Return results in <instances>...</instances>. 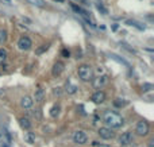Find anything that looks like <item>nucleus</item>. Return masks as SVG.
<instances>
[{
  "instance_id": "1",
  "label": "nucleus",
  "mask_w": 154,
  "mask_h": 147,
  "mask_svg": "<svg viewBox=\"0 0 154 147\" xmlns=\"http://www.w3.org/2000/svg\"><path fill=\"white\" fill-rule=\"evenodd\" d=\"M103 120L107 124L108 128H120L125 123V119L116 112H111V111H107L103 115Z\"/></svg>"
},
{
  "instance_id": "2",
  "label": "nucleus",
  "mask_w": 154,
  "mask_h": 147,
  "mask_svg": "<svg viewBox=\"0 0 154 147\" xmlns=\"http://www.w3.org/2000/svg\"><path fill=\"white\" fill-rule=\"evenodd\" d=\"M77 74L82 81H91L93 78V70L92 66L88 64H82L77 68Z\"/></svg>"
},
{
  "instance_id": "3",
  "label": "nucleus",
  "mask_w": 154,
  "mask_h": 147,
  "mask_svg": "<svg viewBox=\"0 0 154 147\" xmlns=\"http://www.w3.org/2000/svg\"><path fill=\"white\" fill-rule=\"evenodd\" d=\"M18 47H19V50H22V51L30 50V49L32 47V40L30 39L27 35H22L18 40Z\"/></svg>"
},
{
  "instance_id": "4",
  "label": "nucleus",
  "mask_w": 154,
  "mask_h": 147,
  "mask_svg": "<svg viewBox=\"0 0 154 147\" xmlns=\"http://www.w3.org/2000/svg\"><path fill=\"white\" fill-rule=\"evenodd\" d=\"M149 131H150V126L147 122H145V120L138 122V124H137V127H135V132L139 136H146V135L149 134Z\"/></svg>"
},
{
  "instance_id": "5",
  "label": "nucleus",
  "mask_w": 154,
  "mask_h": 147,
  "mask_svg": "<svg viewBox=\"0 0 154 147\" xmlns=\"http://www.w3.org/2000/svg\"><path fill=\"white\" fill-rule=\"evenodd\" d=\"M107 84H108V76L107 74H101L99 76V77L93 78V88L95 89H99L100 91L103 86H106Z\"/></svg>"
},
{
  "instance_id": "6",
  "label": "nucleus",
  "mask_w": 154,
  "mask_h": 147,
  "mask_svg": "<svg viewBox=\"0 0 154 147\" xmlns=\"http://www.w3.org/2000/svg\"><path fill=\"white\" fill-rule=\"evenodd\" d=\"M87 140H88V136L84 131L79 130V131H76L73 134V142L77 143V145H84V143H87Z\"/></svg>"
},
{
  "instance_id": "7",
  "label": "nucleus",
  "mask_w": 154,
  "mask_h": 147,
  "mask_svg": "<svg viewBox=\"0 0 154 147\" xmlns=\"http://www.w3.org/2000/svg\"><path fill=\"white\" fill-rule=\"evenodd\" d=\"M133 134H131L130 131H127V132H125V134H122L119 136V145L120 146H128V145H131L133 143Z\"/></svg>"
},
{
  "instance_id": "8",
  "label": "nucleus",
  "mask_w": 154,
  "mask_h": 147,
  "mask_svg": "<svg viewBox=\"0 0 154 147\" xmlns=\"http://www.w3.org/2000/svg\"><path fill=\"white\" fill-rule=\"evenodd\" d=\"M99 135H100V138H103V139H106V140L112 139V138L115 136L112 130L108 128V127H101V128H99Z\"/></svg>"
},
{
  "instance_id": "9",
  "label": "nucleus",
  "mask_w": 154,
  "mask_h": 147,
  "mask_svg": "<svg viewBox=\"0 0 154 147\" xmlns=\"http://www.w3.org/2000/svg\"><path fill=\"white\" fill-rule=\"evenodd\" d=\"M91 100H92L95 104H101V103H104V100H106V93H104L103 91H96L95 93L91 96Z\"/></svg>"
},
{
  "instance_id": "10",
  "label": "nucleus",
  "mask_w": 154,
  "mask_h": 147,
  "mask_svg": "<svg viewBox=\"0 0 154 147\" xmlns=\"http://www.w3.org/2000/svg\"><path fill=\"white\" fill-rule=\"evenodd\" d=\"M64 69H65L64 62L57 61L56 64L53 65V69H51V74H53L54 77H58V76H61V73L64 72Z\"/></svg>"
},
{
  "instance_id": "11",
  "label": "nucleus",
  "mask_w": 154,
  "mask_h": 147,
  "mask_svg": "<svg viewBox=\"0 0 154 147\" xmlns=\"http://www.w3.org/2000/svg\"><path fill=\"white\" fill-rule=\"evenodd\" d=\"M32 103H34V100H32L30 96H23L20 99V105L24 108V110H30V108L32 107Z\"/></svg>"
},
{
  "instance_id": "12",
  "label": "nucleus",
  "mask_w": 154,
  "mask_h": 147,
  "mask_svg": "<svg viewBox=\"0 0 154 147\" xmlns=\"http://www.w3.org/2000/svg\"><path fill=\"white\" fill-rule=\"evenodd\" d=\"M34 99L37 103H42L43 99H45V91L42 88H38L35 89V93H34Z\"/></svg>"
},
{
  "instance_id": "13",
  "label": "nucleus",
  "mask_w": 154,
  "mask_h": 147,
  "mask_svg": "<svg viewBox=\"0 0 154 147\" xmlns=\"http://www.w3.org/2000/svg\"><path fill=\"white\" fill-rule=\"evenodd\" d=\"M19 124H20V127H22V128H24V130H30V128H31V122H30V119L26 118V116L19 119Z\"/></svg>"
},
{
  "instance_id": "14",
  "label": "nucleus",
  "mask_w": 154,
  "mask_h": 147,
  "mask_svg": "<svg viewBox=\"0 0 154 147\" xmlns=\"http://www.w3.org/2000/svg\"><path fill=\"white\" fill-rule=\"evenodd\" d=\"M65 91H66L69 94H75L77 92V86L75 85V84L70 82V81H68L66 85H65Z\"/></svg>"
},
{
  "instance_id": "15",
  "label": "nucleus",
  "mask_w": 154,
  "mask_h": 147,
  "mask_svg": "<svg viewBox=\"0 0 154 147\" xmlns=\"http://www.w3.org/2000/svg\"><path fill=\"white\" fill-rule=\"evenodd\" d=\"M24 142L29 143V145H34L35 143V135L32 132H26L24 134Z\"/></svg>"
},
{
  "instance_id": "16",
  "label": "nucleus",
  "mask_w": 154,
  "mask_h": 147,
  "mask_svg": "<svg viewBox=\"0 0 154 147\" xmlns=\"http://www.w3.org/2000/svg\"><path fill=\"white\" fill-rule=\"evenodd\" d=\"M7 57H8V53L5 49H0V65H3L5 61H7Z\"/></svg>"
},
{
  "instance_id": "17",
  "label": "nucleus",
  "mask_w": 154,
  "mask_h": 147,
  "mask_svg": "<svg viewBox=\"0 0 154 147\" xmlns=\"http://www.w3.org/2000/svg\"><path fill=\"white\" fill-rule=\"evenodd\" d=\"M60 110H61V107H60L58 104L53 105V107H51V111H50V115H51V118H57V116L60 115Z\"/></svg>"
},
{
  "instance_id": "18",
  "label": "nucleus",
  "mask_w": 154,
  "mask_h": 147,
  "mask_svg": "<svg viewBox=\"0 0 154 147\" xmlns=\"http://www.w3.org/2000/svg\"><path fill=\"white\" fill-rule=\"evenodd\" d=\"M7 31H5L4 28H0V45H4L5 42H7Z\"/></svg>"
},
{
  "instance_id": "19",
  "label": "nucleus",
  "mask_w": 154,
  "mask_h": 147,
  "mask_svg": "<svg viewBox=\"0 0 154 147\" xmlns=\"http://www.w3.org/2000/svg\"><path fill=\"white\" fill-rule=\"evenodd\" d=\"M96 7H97V10L100 11V12L103 14V15H108V10H107V8L104 7V5L101 4V3H96Z\"/></svg>"
},
{
  "instance_id": "20",
  "label": "nucleus",
  "mask_w": 154,
  "mask_h": 147,
  "mask_svg": "<svg viewBox=\"0 0 154 147\" xmlns=\"http://www.w3.org/2000/svg\"><path fill=\"white\" fill-rule=\"evenodd\" d=\"M142 91L143 92H152L153 91V84H150V82L143 84V85H142Z\"/></svg>"
},
{
  "instance_id": "21",
  "label": "nucleus",
  "mask_w": 154,
  "mask_h": 147,
  "mask_svg": "<svg viewBox=\"0 0 154 147\" xmlns=\"http://www.w3.org/2000/svg\"><path fill=\"white\" fill-rule=\"evenodd\" d=\"M126 23H127L128 26H134V27H137V28H139V30H143V28H145L143 26H139V24L137 23V22H134V20H127Z\"/></svg>"
},
{
  "instance_id": "22",
  "label": "nucleus",
  "mask_w": 154,
  "mask_h": 147,
  "mask_svg": "<svg viewBox=\"0 0 154 147\" xmlns=\"http://www.w3.org/2000/svg\"><path fill=\"white\" fill-rule=\"evenodd\" d=\"M114 104L116 105V107H123V105H126V101H125L123 99H116Z\"/></svg>"
},
{
  "instance_id": "23",
  "label": "nucleus",
  "mask_w": 154,
  "mask_h": 147,
  "mask_svg": "<svg viewBox=\"0 0 154 147\" xmlns=\"http://www.w3.org/2000/svg\"><path fill=\"white\" fill-rule=\"evenodd\" d=\"M61 54L64 56V58H69V57H70V51L68 50V49H62Z\"/></svg>"
},
{
  "instance_id": "24",
  "label": "nucleus",
  "mask_w": 154,
  "mask_h": 147,
  "mask_svg": "<svg viewBox=\"0 0 154 147\" xmlns=\"http://www.w3.org/2000/svg\"><path fill=\"white\" fill-rule=\"evenodd\" d=\"M30 2H32V4H37V5H39V7H43V5H45L43 0H30Z\"/></svg>"
},
{
  "instance_id": "25",
  "label": "nucleus",
  "mask_w": 154,
  "mask_h": 147,
  "mask_svg": "<svg viewBox=\"0 0 154 147\" xmlns=\"http://www.w3.org/2000/svg\"><path fill=\"white\" fill-rule=\"evenodd\" d=\"M54 94L60 96V94H61V88H56V89H54Z\"/></svg>"
},
{
  "instance_id": "26",
  "label": "nucleus",
  "mask_w": 154,
  "mask_h": 147,
  "mask_svg": "<svg viewBox=\"0 0 154 147\" xmlns=\"http://www.w3.org/2000/svg\"><path fill=\"white\" fill-rule=\"evenodd\" d=\"M45 50H48V46H43V47L38 49V51H37V53H38V54H39V53H42V51H45Z\"/></svg>"
},
{
  "instance_id": "27",
  "label": "nucleus",
  "mask_w": 154,
  "mask_h": 147,
  "mask_svg": "<svg viewBox=\"0 0 154 147\" xmlns=\"http://www.w3.org/2000/svg\"><path fill=\"white\" fill-rule=\"evenodd\" d=\"M97 147H111V146H109V145H100V143H99Z\"/></svg>"
},
{
  "instance_id": "28",
  "label": "nucleus",
  "mask_w": 154,
  "mask_h": 147,
  "mask_svg": "<svg viewBox=\"0 0 154 147\" xmlns=\"http://www.w3.org/2000/svg\"><path fill=\"white\" fill-rule=\"evenodd\" d=\"M149 143H150V145H149V146H150V147H153V143H154V142H153V140H150V142H149Z\"/></svg>"
},
{
  "instance_id": "29",
  "label": "nucleus",
  "mask_w": 154,
  "mask_h": 147,
  "mask_svg": "<svg viewBox=\"0 0 154 147\" xmlns=\"http://www.w3.org/2000/svg\"><path fill=\"white\" fill-rule=\"evenodd\" d=\"M58 2H64V0H58Z\"/></svg>"
},
{
  "instance_id": "30",
  "label": "nucleus",
  "mask_w": 154,
  "mask_h": 147,
  "mask_svg": "<svg viewBox=\"0 0 154 147\" xmlns=\"http://www.w3.org/2000/svg\"><path fill=\"white\" fill-rule=\"evenodd\" d=\"M0 93H2V92H0Z\"/></svg>"
}]
</instances>
